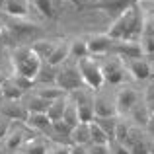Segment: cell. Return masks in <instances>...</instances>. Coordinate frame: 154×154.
Instances as JSON below:
<instances>
[{
    "label": "cell",
    "mask_w": 154,
    "mask_h": 154,
    "mask_svg": "<svg viewBox=\"0 0 154 154\" xmlns=\"http://www.w3.org/2000/svg\"><path fill=\"white\" fill-rule=\"evenodd\" d=\"M33 94H37L39 98H43L45 102L51 103V102H55V100H59L60 96H64V92L60 90L57 84H49V86H37Z\"/></svg>",
    "instance_id": "cell-25"
},
{
    "label": "cell",
    "mask_w": 154,
    "mask_h": 154,
    "mask_svg": "<svg viewBox=\"0 0 154 154\" xmlns=\"http://www.w3.org/2000/svg\"><path fill=\"white\" fill-rule=\"evenodd\" d=\"M2 80H4V76H2V72H0V82H2Z\"/></svg>",
    "instance_id": "cell-44"
},
{
    "label": "cell",
    "mask_w": 154,
    "mask_h": 154,
    "mask_svg": "<svg viewBox=\"0 0 154 154\" xmlns=\"http://www.w3.org/2000/svg\"><path fill=\"white\" fill-rule=\"evenodd\" d=\"M100 66H102V74H103V82L111 84V86H119L125 80V63L115 55H107L102 57L100 60Z\"/></svg>",
    "instance_id": "cell-5"
},
{
    "label": "cell",
    "mask_w": 154,
    "mask_h": 154,
    "mask_svg": "<svg viewBox=\"0 0 154 154\" xmlns=\"http://www.w3.org/2000/svg\"><path fill=\"white\" fill-rule=\"evenodd\" d=\"M70 100L74 102L76 109H78V117H80V123H92L96 119L94 115V94H92L90 88H80V90L72 92Z\"/></svg>",
    "instance_id": "cell-6"
},
{
    "label": "cell",
    "mask_w": 154,
    "mask_h": 154,
    "mask_svg": "<svg viewBox=\"0 0 154 154\" xmlns=\"http://www.w3.org/2000/svg\"><path fill=\"white\" fill-rule=\"evenodd\" d=\"M70 59L68 57V41H64V39H60V43L57 45V49L53 51V55L49 57V60H47V64H51V66L59 68L60 64H64L66 60Z\"/></svg>",
    "instance_id": "cell-21"
},
{
    "label": "cell",
    "mask_w": 154,
    "mask_h": 154,
    "mask_svg": "<svg viewBox=\"0 0 154 154\" xmlns=\"http://www.w3.org/2000/svg\"><path fill=\"white\" fill-rule=\"evenodd\" d=\"M47 154H70V144H49L47 148Z\"/></svg>",
    "instance_id": "cell-36"
},
{
    "label": "cell",
    "mask_w": 154,
    "mask_h": 154,
    "mask_svg": "<svg viewBox=\"0 0 154 154\" xmlns=\"http://www.w3.org/2000/svg\"><path fill=\"white\" fill-rule=\"evenodd\" d=\"M60 121H64V123H66V125H68L70 129H74L76 125L80 123L78 109H76L74 102L70 100V96H68V103H66V109H64V113H63V119H60Z\"/></svg>",
    "instance_id": "cell-27"
},
{
    "label": "cell",
    "mask_w": 154,
    "mask_h": 154,
    "mask_svg": "<svg viewBox=\"0 0 154 154\" xmlns=\"http://www.w3.org/2000/svg\"><path fill=\"white\" fill-rule=\"evenodd\" d=\"M0 115L10 119V121H16V119L26 121L27 119V109L20 102H6V100H4V102L0 103Z\"/></svg>",
    "instance_id": "cell-12"
},
{
    "label": "cell",
    "mask_w": 154,
    "mask_h": 154,
    "mask_svg": "<svg viewBox=\"0 0 154 154\" xmlns=\"http://www.w3.org/2000/svg\"><path fill=\"white\" fill-rule=\"evenodd\" d=\"M88 45V55L94 57V59H102V57L113 55V45H115V39H111L107 33H98L92 35L86 39Z\"/></svg>",
    "instance_id": "cell-7"
},
{
    "label": "cell",
    "mask_w": 154,
    "mask_h": 154,
    "mask_svg": "<svg viewBox=\"0 0 154 154\" xmlns=\"http://www.w3.org/2000/svg\"><path fill=\"white\" fill-rule=\"evenodd\" d=\"M4 12L14 20H26L29 14V2L27 0H8Z\"/></svg>",
    "instance_id": "cell-15"
},
{
    "label": "cell",
    "mask_w": 154,
    "mask_h": 154,
    "mask_svg": "<svg viewBox=\"0 0 154 154\" xmlns=\"http://www.w3.org/2000/svg\"><path fill=\"white\" fill-rule=\"evenodd\" d=\"M57 80V68L51 66V64L43 63L41 68H39L37 72V78H35V82L39 84V86H49V84H55Z\"/></svg>",
    "instance_id": "cell-24"
},
{
    "label": "cell",
    "mask_w": 154,
    "mask_h": 154,
    "mask_svg": "<svg viewBox=\"0 0 154 154\" xmlns=\"http://www.w3.org/2000/svg\"><path fill=\"white\" fill-rule=\"evenodd\" d=\"M6 2H8V0H0V10H4V6H6Z\"/></svg>",
    "instance_id": "cell-41"
},
{
    "label": "cell",
    "mask_w": 154,
    "mask_h": 154,
    "mask_svg": "<svg viewBox=\"0 0 154 154\" xmlns=\"http://www.w3.org/2000/svg\"><path fill=\"white\" fill-rule=\"evenodd\" d=\"M0 100H2V94H0Z\"/></svg>",
    "instance_id": "cell-45"
},
{
    "label": "cell",
    "mask_w": 154,
    "mask_h": 154,
    "mask_svg": "<svg viewBox=\"0 0 154 154\" xmlns=\"http://www.w3.org/2000/svg\"><path fill=\"white\" fill-rule=\"evenodd\" d=\"M10 131H12V121L0 115V140H4V139H6Z\"/></svg>",
    "instance_id": "cell-38"
},
{
    "label": "cell",
    "mask_w": 154,
    "mask_h": 154,
    "mask_svg": "<svg viewBox=\"0 0 154 154\" xmlns=\"http://www.w3.org/2000/svg\"><path fill=\"white\" fill-rule=\"evenodd\" d=\"M26 125L37 133H45L51 129V119H49L47 113H27Z\"/></svg>",
    "instance_id": "cell-17"
},
{
    "label": "cell",
    "mask_w": 154,
    "mask_h": 154,
    "mask_svg": "<svg viewBox=\"0 0 154 154\" xmlns=\"http://www.w3.org/2000/svg\"><path fill=\"white\" fill-rule=\"evenodd\" d=\"M2 150H4V146H2V140H0V154H2Z\"/></svg>",
    "instance_id": "cell-43"
},
{
    "label": "cell",
    "mask_w": 154,
    "mask_h": 154,
    "mask_svg": "<svg viewBox=\"0 0 154 154\" xmlns=\"http://www.w3.org/2000/svg\"><path fill=\"white\" fill-rule=\"evenodd\" d=\"M137 0H100V2H96V4H92V8H96V10H103V12H107V14H111V16H119V14H123L125 10H127L131 4H135Z\"/></svg>",
    "instance_id": "cell-13"
},
{
    "label": "cell",
    "mask_w": 154,
    "mask_h": 154,
    "mask_svg": "<svg viewBox=\"0 0 154 154\" xmlns=\"http://www.w3.org/2000/svg\"><path fill=\"white\" fill-rule=\"evenodd\" d=\"M90 123H78L70 131V144H80V146H90Z\"/></svg>",
    "instance_id": "cell-18"
},
{
    "label": "cell",
    "mask_w": 154,
    "mask_h": 154,
    "mask_svg": "<svg viewBox=\"0 0 154 154\" xmlns=\"http://www.w3.org/2000/svg\"><path fill=\"white\" fill-rule=\"evenodd\" d=\"M94 115L98 117H117V107H115V98L107 94H96L94 96Z\"/></svg>",
    "instance_id": "cell-10"
},
{
    "label": "cell",
    "mask_w": 154,
    "mask_h": 154,
    "mask_svg": "<svg viewBox=\"0 0 154 154\" xmlns=\"http://www.w3.org/2000/svg\"><path fill=\"white\" fill-rule=\"evenodd\" d=\"M35 6V10L39 12L41 16H45V18L49 20H55L57 18V12H55V4H53V0H31Z\"/></svg>",
    "instance_id": "cell-29"
},
{
    "label": "cell",
    "mask_w": 154,
    "mask_h": 154,
    "mask_svg": "<svg viewBox=\"0 0 154 154\" xmlns=\"http://www.w3.org/2000/svg\"><path fill=\"white\" fill-rule=\"evenodd\" d=\"M68 57H70V60H74V63H78V60L86 59L88 55V45H86V39L84 37H76L72 39L70 43H68Z\"/></svg>",
    "instance_id": "cell-19"
},
{
    "label": "cell",
    "mask_w": 154,
    "mask_h": 154,
    "mask_svg": "<svg viewBox=\"0 0 154 154\" xmlns=\"http://www.w3.org/2000/svg\"><path fill=\"white\" fill-rule=\"evenodd\" d=\"M41 59L31 51L29 45H20L12 53V66H14V74L26 76V78L33 80L37 78V72L41 68Z\"/></svg>",
    "instance_id": "cell-2"
},
{
    "label": "cell",
    "mask_w": 154,
    "mask_h": 154,
    "mask_svg": "<svg viewBox=\"0 0 154 154\" xmlns=\"http://www.w3.org/2000/svg\"><path fill=\"white\" fill-rule=\"evenodd\" d=\"M59 43H60V39H37V41H33L29 47H31V51L41 59V63H47Z\"/></svg>",
    "instance_id": "cell-14"
},
{
    "label": "cell",
    "mask_w": 154,
    "mask_h": 154,
    "mask_svg": "<svg viewBox=\"0 0 154 154\" xmlns=\"http://www.w3.org/2000/svg\"><path fill=\"white\" fill-rule=\"evenodd\" d=\"M113 55L119 57L121 60H131V59H140L143 49H140V43L137 41H115L113 45Z\"/></svg>",
    "instance_id": "cell-11"
},
{
    "label": "cell",
    "mask_w": 154,
    "mask_h": 154,
    "mask_svg": "<svg viewBox=\"0 0 154 154\" xmlns=\"http://www.w3.org/2000/svg\"><path fill=\"white\" fill-rule=\"evenodd\" d=\"M23 140H26V135H23L22 131H14V129H12V131L8 133V137L2 140L4 152L12 154V152L20 150V148H22V144H23Z\"/></svg>",
    "instance_id": "cell-20"
},
{
    "label": "cell",
    "mask_w": 154,
    "mask_h": 154,
    "mask_svg": "<svg viewBox=\"0 0 154 154\" xmlns=\"http://www.w3.org/2000/svg\"><path fill=\"white\" fill-rule=\"evenodd\" d=\"M113 98H115L117 115H123V113H125V115H129L131 109L139 103V92H137L133 86H121Z\"/></svg>",
    "instance_id": "cell-8"
},
{
    "label": "cell",
    "mask_w": 154,
    "mask_h": 154,
    "mask_svg": "<svg viewBox=\"0 0 154 154\" xmlns=\"http://www.w3.org/2000/svg\"><path fill=\"white\" fill-rule=\"evenodd\" d=\"M129 150H131V154H150V148H148V143L144 139H140L139 143L131 144L129 146Z\"/></svg>",
    "instance_id": "cell-35"
},
{
    "label": "cell",
    "mask_w": 154,
    "mask_h": 154,
    "mask_svg": "<svg viewBox=\"0 0 154 154\" xmlns=\"http://www.w3.org/2000/svg\"><path fill=\"white\" fill-rule=\"evenodd\" d=\"M148 60H150V66H152V74H154V57H152V59H148Z\"/></svg>",
    "instance_id": "cell-42"
},
{
    "label": "cell",
    "mask_w": 154,
    "mask_h": 154,
    "mask_svg": "<svg viewBox=\"0 0 154 154\" xmlns=\"http://www.w3.org/2000/svg\"><path fill=\"white\" fill-rule=\"evenodd\" d=\"M144 105L148 107V111H150V115H154V82L150 86L146 88V92H144Z\"/></svg>",
    "instance_id": "cell-34"
},
{
    "label": "cell",
    "mask_w": 154,
    "mask_h": 154,
    "mask_svg": "<svg viewBox=\"0 0 154 154\" xmlns=\"http://www.w3.org/2000/svg\"><path fill=\"white\" fill-rule=\"evenodd\" d=\"M125 63V70L133 76L135 80H148L152 74V66L150 60L146 57H140V59H131V60H123Z\"/></svg>",
    "instance_id": "cell-9"
},
{
    "label": "cell",
    "mask_w": 154,
    "mask_h": 154,
    "mask_svg": "<svg viewBox=\"0 0 154 154\" xmlns=\"http://www.w3.org/2000/svg\"><path fill=\"white\" fill-rule=\"evenodd\" d=\"M0 94H2V100H6V102H20L23 98V92L16 86L12 76L10 78H4L0 82Z\"/></svg>",
    "instance_id": "cell-16"
},
{
    "label": "cell",
    "mask_w": 154,
    "mask_h": 154,
    "mask_svg": "<svg viewBox=\"0 0 154 154\" xmlns=\"http://www.w3.org/2000/svg\"><path fill=\"white\" fill-rule=\"evenodd\" d=\"M49 102H45L43 98H39L37 94H31L29 98L23 102V107L27 109V113H47L49 109Z\"/></svg>",
    "instance_id": "cell-23"
},
{
    "label": "cell",
    "mask_w": 154,
    "mask_h": 154,
    "mask_svg": "<svg viewBox=\"0 0 154 154\" xmlns=\"http://www.w3.org/2000/svg\"><path fill=\"white\" fill-rule=\"evenodd\" d=\"M90 144H109V139L107 135L102 131V127H100L96 121H92L90 123Z\"/></svg>",
    "instance_id": "cell-31"
},
{
    "label": "cell",
    "mask_w": 154,
    "mask_h": 154,
    "mask_svg": "<svg viewBox=\"0 0 154 154\" xmlns=\"http://www.w3.org/2000/svg\"><path fill=\"white\" fill-rule=\"evenodd\" d=\"M129 117H131L133 121H135V125H143V127H146L148 125V121H150V111H148V107L143 103H137L135 107L131 109V113H129Z\"/></svg>",
    "instance_id": "cell-26"
},
{
    "label": "cell",
    "mask_w": 154,
    "mask_h": 154,
    "mask_svg": "<svg viewBox=\"0 0 154 154\" xmlns=\"http://www.w3.org/2000/svg\"><path fill=\"white\" fill-rule=\"evenodd\" d=\"M70 154H88V146H80V144H70Z\"/></svg>",
    "instance_id": "cell-40"
},
{
    "label": "cell",
    "mask_w": 154,
    "mask_h": 154,
    "mask_svg": "<svg viewBox=\"0 0 154 154\" xmlns=\"http://www.w3.org/2000/svg\"><path fill=\"white\" fill-rule=\"evenodd\" d=\"M88 154H109V144H90Z\"/></svg>",
    "instance_id": "cell-39"
},
{
    "label": "cell",
    "mask_w": 154,
    "mask_h": 154,
    "mask_svg": "<svg viewBox=\"0 0 154 154\" xmlns=\"http://www.w3.org/2000/svg\"><path fill=\"white\" fill-rule=\"evenodd\" d=\"M12 80H14L16 82V86L20 88V90L23 92V94H26V92H29L31 88H33V80H29V78H26V76H20V74H14L12 76Z\"/></svg>",
    "instance_id": "cell-33"
},
{
    "label": "cell",
    "mask_w": 154,
    "mask_h": 154,
    "mask_svg": "<svg viewBox=\"0 0 154 154\" xmlns=\"http://www.w3.org/2000/svg\"><path fill=\"white\" fill-rule=\"evenodd\" d=\"M109 154H131L127 144H121V143H115V140H111L109 143Z\"/></svg>",
    "instance_id": "cell-37"
},
{
    "label": "cell",
    "mask_w": 154,
    "mask_h": 154,
    "mask_svg": "<svg viewBox=\"0 0 154 154\" xmlns=\"http://www.w3.org/2000/svg\"><path fill=\"white\" fill-rule=\"evenodd\" d=\"M96 123L102 127V131L107 135V139H109V143H111L113 139H115V127H117V117H98V119H94Z\"/></svg>",
    "instance_id": "cell-28"
},
{
    "label": "cell",
    "mask_w": 154,
    "mask_h": 154,
    "mask_svg": "<svg viewBox=\"0 0 154 154\" xmlns=\"http://www.w3.org/2000/svg\"><path fill=\"white\" fill-rule=\"evenodd\" d=\"M143 23H144V14L140 10L139 2L131 4L123 14H119L113 23L109 26L107 35L115 41H140L143 35Z\"/></svg>",
    "instance_id": "cell-1"
},
{
    "label": "cell",
    "mask_w": 154,
    "mask_h": 154,
    "mask_svg": "<svg viewBox=\"0 0 154 154\" xmlns=\"http://www.w3.org/2000/svg\"><path fill=\"white\" fill-rule=\"evenodd\" d=\"M129 131H131V127H129L125 121H117V127H115V143H121V144H125L127 143V139H129Z\"/></svg>",
    "instance_id": "cell-32"
},
{
    "label": "cell",
    "mask_w": 154,
    "mask_h": 154,
    "mask_svg": "<svg viewBox=\"0 0 154 154\" xmlns=\"http://www.w3.org/2000/svg\"><path fill=\"white\" fill-rule=\"evenodd\" d=\"M78 72L82 76V82L86 88H90L92 92H100L105 86L103 82V74H102V66H100V60L94 57H86V59L78 60Z\"/></svg>",
    "instance_id": "cell-3"
},
{
    "label": "cell",
    "mask_w": 154,
    "mask_h": 154,
    "mask_svg": "<svg viewBox=\"0 0 154 154\" xmlns=\"http://www.w3.org/2000/svg\"><path fill=\"white\" fill-rule=\"evenodd\" d=\"M66 103H68V96L66 94L60 96V98L55 100V102H51L49 109H47V115H49L51 123L53 121H60L63 119V113H64V109H66Z\"/></svg>",
    "instance_id": "cell-22"
},
{
    "label": "cell",
    "mask_w": 154,
    "mask_h": 154,
    "mask_svg": "<svg viewBox=\"0 0 154 154\" xmlns=\"http://www.w3.org/2000/svg\"><path fill=\"white\" fill-rule=\"evenodd\" d=\"M49 143L43 139H31L23 148V154H47Z\"/></svg>",
    "instance_id": "cell-30"
},
{
    "label": "cell",
    "mask_w": 154,
    "mask_h": 154,
    "mask_svg": "<svg viewBox=\"0 0 154 154\" xmlns=\"http://www.w3.org/2000/svg\"><path fill=\"white\" fill-rule=\"evenodd\" d=\"M55 84L64 92V94H66V92H68V94H72V92L84 88L82 76H80V72H78V64L72 63L70 59H68L64 64H60V66L57 68V80H55Z\"/></svg>",
    "instance_id": "cell-4"
}]
</instances>
